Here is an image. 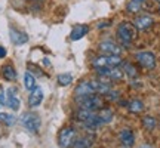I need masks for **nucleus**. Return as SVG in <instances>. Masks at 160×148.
Segmentation results:
<instances>
[{"instance_id": "39448f33", "label": "nucleus", "mask_w": 160, "mask_h": 148, "mask_svg": "<svg viewBox=\"0 0 160 148\" xmlns=\"http://www.w3.org/2000/svg\"><path fill=\"white\" fill-rule=\"evenodd\" d=\"M123 62L120 55H104V57H99L93 61V65L97 68H104V67H117Z\"/></svg>"}, {"instance_id": "a211bd4d", "label": "nucleus", "mask_w": 160, "mask_h": 148, "mask_svg": "<svg viewBox=\"0 0 160 148\" xmlns=\"http://www.w3.org/2000/svg\"><path fill=\"white\" fill-rule=\"evenodd\" d=\"M98 117H99V120L104 123H110L111 120H113V117H114V114H113V111L108 108H102L99 113H98Z\"/></svg>"}, {"instance_id": "2f4dec72", "label": "nucleus", "mask_w": 160, "mask_h": 148, "mask_svg": "<svg viewBox=\"0 0 160 148\" xmlns=\"http://www.w3.org/2000/svg\"><path fill=\"white\" fill-rule=\"evenodd\" d=\"M156 2H159V3H160V0H156Z\"/></svg>"}, {"instance_id": "f03ea898", "label": "nucleus", "mask_w": 160, "mask_h": 148, "mask_svg": "<svg viewBox=\"0 0 160 148\" xmlns=\"http://www.w3.org/2000/svg\"><path fill=\"white\" fill-rule=\"evenodd\" d=\"M77 102H79L80 108L89 110V111H95V110L102 107V98L95 95V93H91V95L79 96L77 98Z\"/></svg>"}, {"instance_id": "20e7f679", "label": "nucleus", "mask_w": 160, "mask_h": 148, "mask_svg": "<svg viewBox=\"0 0 160 148\" xmlns=\"http://www.w3.org/2000/svg\"><path fill=\"white\" fill-rule=\"evenodd\" d=\"M21 123L31 133H37L40 129V125H42L39 114L36 113H24L22 117H21Z\"/></svg>"}, {"instance_id": "7c9ffc66", "label": "nucleus", "mask_w": 160, "mask_h": 148, "mask_svg": "<svg viewBox=\"0 0 160 148\" xmlns=\"http://www.w3.org/2000/svg\"><path fill=\"white\" fill-rule=\"evenodd\" d=\"M142 148H151V147H150V145H144Z\"/></svg>"}, {"instance_id": "9d476101", "label": "nucleus", "mask_w": 160, "mask_h": 148, "mask_svg": "<svg viewBox=\"0 0 160 148\" xmlns=\"http://www.w3.org/2000/svg\"><path fill=\"white\" fill-rule=\"evenodd\" d=\"M6 104H8V107H11L13 111H18V110H19L21 101H19V98L17 96V89H15V87H9V89H8V99H6Z\"/></svg>"}, {"instance_id": "b1692460", "label": "nucleus", "mask_w": 160, "mask_h": 148, "mask_svg": "<svg viewBox=\"0 0 160 148\" xmlns=\"http://www.w3.org/2000/svg\"><path fill=\"white\" fill-rule=\"evenodd\" d=\"M95 113V111H89V110H80L79 113L76 114V119L79 120V121H82V123H83V121H86V120L89 119V117H91L92 114Z\"/></svg>"}, {"instance_id": "6ab92c4d", "label": "nucleus", "mask_w": 160, "mask_h": 148, "mask_svg": "<svg viewBox=\"0 0 160 148\" xmlns=\"http://www.w3.org/2000/svg\"><path fill=\"white\" fill-rule=\"evenodd\" d=\"M24 86H25L27 91H33L36 87V77L31 73L24 74Z\"/></svg>"}, {"instance_id": "423d86ee", "label": "nucleus", "mask_w": 160, "mask_h": 148, "mask_svg": "<svg viewBox=\"0 0 160 148\" xmlns=\"http://www.w3.org/2000/svg\"><path fill=\"white\" fill-rule=\"evenodd\" d=\"M76 139V131L73 127H64L58 135V144L61 148H68L73 145Z\"/></svg>"}, {"instance_id": "6e6552de", "label": "nucleus", "mask_w": 160, "mask_h": 148, "mask_svg": "<svg viewBox=\"0 0 160 148\" xmlns=\"http://www.w3.org/2000/svg\"><path fill=\"white\" fill-rule=\"evenodd\" d=\"M99 51L104 55H120L122 53V47L117 46L114 42H102L99 45Z\"/></svg>"}, {"instance_id": "f8f14e48", "label": "nucleus", "mask_w": 160, "mask_h": 148, "mask_svg": "<svg viewBox=\"0 0 160 148\" xmlns=\"http://www.w3.org/2000/svg\"><path fill=\"white\" fill-rule=\"evenodd\" d=\"M120 141H122V144H123L126 148L133 147V144H135V135H133V132H132L131 129H128V127L123 129L122 133H120Z\"/></svg>"}, {"instance_id": "4be33fe9", "label": "nucleus", "mask_w": 160, "mask_h": 148, "mask_svg": "<svg viewBox=\"0 0 160 148\" xmlns=\"http://www.w3.org/2000/svg\"><path fill=\"white\" fill-rule=\"evenodd\" d=\"M141 6H142V2H139V0H131L128 3V11L132 12V13H137V12L141 11Z\"/></svg>"}, {"instance_id": "cd10ccee", "label": "nucleus", "mask_w": 160, "mask_h": 148, "mask_svg": "<svg viewBox=\"0 0 160 148\" xmlns=\"http://www.w3.org/2000/svg\"><path fill=\"white\" fill-rule=\"evenodd\" d=\"M105 95H108V96H110V99H111V101H113V99H119V92H113V91H111V89H110V91L107 92Z\"/></svg>"}, {"instance_id": "9b49d317", "label": "nucleus", "mask_w": 160, "mask_h": 148, "mask_svg": "<svg viewBox=\"0 0 160 148\" xmlns=\"http://www.w3.org/2000/svg\"><path fill=\"white\" fill-rule=\"evenodd\" d=\"M42 101H43V89L36 86L28 96V105L34 108V107H39L40 104H42Z\"/></svg>"}, {"instance_id": "f257e3e1", "label": "nucleus", "mask_w": 160, "mask_h": 148, "mask_svg": "<svg viewBox=\"0 0 160 148\" xmlns=\"http://www.w3.org/2000/svg\"><path fill=\"white\" fill-rule=\"evenodd\" d=\"M137 27L131 22H122L117 27V37H119L120 43L123 46H131V43L133 42V39L137 37Z\"/></svg>"}, {"instance_id": "ddd939ff", "label": "nucleus", "mask_w": 160, "mask_h": 148, "mask_svg": "<svg viewBox=\"0 0 160 148\" xmlns=\"http://www.w3.org/2000/svg\"><path fill=\"white\" fill-rule=\"evenodd\" d=\"M137 30H148L151 25H153V18L148 17V15H142V17H138L135 19V24H133Z\"/></svg>"}, {"instance_id": "bb28decb", "label": "nucleus", "mask_w": 160, "mask_h": 148, "mask_svg": "<svg viewBox=\"0 0 160 148\" xmlns=\"http://www.w3.org/2000/svg\"><path fill=\"white\" fill-rule=\"evenodd\" d=\"M0 121H3L5 125L12 126L15 123V117L12 114H6V113H0Z\"/></svg>"}, {"instance_id": "0eeeda50", "label": "nucleus", "mask_w": 160, "mask_h": 148, "mask_svg": "<svg viewBox=\"0 0 160 148\" xmlns=\"http://www.w3.org/2000/svg\"><path fill=\"white\" fill-rule=\"evenodd\" d=\"M137 61L147 70H153L156 67V57L151 52H138Z\"/></svg>"}, {"instance_id": "72a5a7b5", "label": "nucleus", "mask_w": 160, "mask_h": 148, "mask_svg": "<svg viewBox=\"0 0 160 148\" xmlns=\"http://www.w3.org/2000/svg\"><path fill=\"white\" fill-rule=\"evenodd\" d=\"M0 107H2V105H0Z\"/></svg>"}, {"instance_id": "a878e982", "label": "nucleus", "mask_w": 160, "mask_h": 148, "mask_svg": "<svg viewBox=\"0 0 160 148\" xmlns=\"http://www.w3.org/2000/svg\"><path fill=\"white\" fill-rule=\"evenodd\" d=\"M125 73H126V76L128 77H131V79H135L138 76V70L132 65V64H129V62H126L125 64Z\"/></svg>"}, {"instance_id": "393cba45", "label": "nucleus", "mask_w": 160, "mask_h": 148, "mask_svg": "<svg viewBox=\"0 0 160 148\" xmlns=\"http://www.w3.org/2000/svg\"><path fill=\"white\" fill-rule=\"evenodd\" d=\"M92 142L88 139V138H82V139H77L76 142H73V148H91Z\"/></svg>"}, {"instance_id": "c85d7f7f", "label": "nucleus", "mask_w": 160, "mask_h": 148, "mask_svg": "<svg viewBox=\"0 0 160 148\" xmlns=\"http://www.w3.org/2000/svg\"><path fill=\"white\" fill-rule=\"evenodd\" d=\"M6 104V98H5V93L2 92V89H0V105H5Z\"/></svg>"}, {"instance_id": "412c9836", "label": "nucleus", "mask_w": 160, "mask_h": 148, "mask_svg": "<svg viewBox=\"0 0 160 148\" xmlns=\"http://www.w3.org/2000/svg\"><path fill=\"white\" fill-rule=\"evenodd\" d=\"M128 108H129V111H131V113L138 114V113H141V111L144 110V104H142V101L133 99V101H131V102H129Z\"/></svg>"}, {"instance_id": "dca6fc26", "label": "nucleus", "mask_w": 160, "mask_h": 148, "mask_svg": "<svg viewBox=\"0 0 160 148\" xmlns=\"http://www.w3.org/2000/svg\"><path fill=\"white\" fill-rule=\"evenodd\" d=\"M91 93H95V92L92 91L89 80H88V81H82V83L76 87V98L85 96V95H91Z\"/></svg>"}, {"instance_id": "aec40b11", "label": "nucleus", "mask_w": 160, "mask_h": 148, "mask_svg": "<svg viewBox=\"0 0 160 148\" xmlns=\"http://www.w3.org/2000/svg\"><path fill=\"white\" fill-rule=\"evenodd\" d=\"M142 126L147 131H153L157 126V120L154 117H151V116H145V117H142Z\"/></svg>"}, {"instance_id": "1a4fd4ad", "label": "nucleus", "mask_w": 160, "mask_h": 148, "mask_svg": "<svg viewBox=\"0 0 160 148\" xmlns=\"http://www.w3.org/2000/svg\"><path fill=\"white\" fill-rule=\"evenodd\" d=\"M9 36H11V42L17 46H21L28 42V36L25 34L24 31H19V30H17V28L9 30Z\"/></svg>"}, {"instance_id": "473e14b6", "label": "nucleus", "mask_w": 160, "mask_h": 148, "mask_svg": "<svg viewBox=\"0 0 160 148\" xmlns=\"http://www.w3.org/2000/svg\"><path fill=\"white\" fill-rule=\"evenodd\" d=\"M139 2H144V0H139Z\"/></svg>"}, {"instance_id": "7ed1b4c3", "label": "nucleus", "mask_w": 160, "mask_h": 148, "mask_svg": "<svg viewBox=\"0 0 160 148\" xmlns=\"http://www.w3.org/2000/svg\"><path fill=\"white\" fill-rule=\"evenodd\" d=\"M98 74L99 77L107 81V83H111V81H119V80L123 79L125 73L122 71L117 67H104V68H98Z\"/></svg>"}, {"instance_id": "c756f323", "label": "nucleus", "mask_w": 160, "mask_h": 148, "mask_svg": "<svg viewBox=\"0 0 160 148\" xmlns=\"http://www.w3.org/2000/svg\"><path fill=\"white\" fill-rule=\"evenodd\" d=\"M5 57H6V49L3 47V46H0V59L5 58Z\"/></svg>"}, {"instance_id": "5701e85b", "label": "nucleus", "mask_w": 160, "mask_h": 148, "mask_svg": "<svg viewBox=\"0 0 160 148\" xmlns=\"http://www.w3.org/2000/svg\"><path fill=\"white\" fill-rule=\"evenodd\" d=\"M71 81H73V76L71 74H59L58 76V83L61 86H68L71 85Z\"/></svg>"}, {"instance_id": "2eb2a0df", "label": "nucleus", "mask_w": 160, "mask_h": 148, "mask_svg": "<svg viewBox=\"0 0 160 148\" xmlns=\"http://www.w3.org/2000/svg\"><path fill=\"white\" fill-rule=\"evenodd\" d=\"M101 125H102V121L99 120L98 114H95V113L92 114L86 121H83V126H85V129H88V131H97Z\"/></svg>"}, {"instance_id": "f3484780", "label": "nucleus", "mask_w": 160, "mask_h": 148, "mask_svg": "<svg viewBox=\"0 0 160 148\" xmlns=\"http://www.w3.org/2000/svg\"><path fill=\"white\" fill-rule=\"evenodd\" d=\"M2 76H3V79H6L8 81H13V80L17 79V71L13 70L12 65H5V67L2 68Z\"/></svg>"}, {"instance_id": "4468645a", "label": "nucleus", "mask_w": 160, "mask_h": 148, "mask_svg": "<svg viewBox=\"0 0 160 148\" xmlns=\"http://www.w3.org/2000/svg\"><path fill=\"white\" fill-rule=\"evenodd\" d=\"M88 31H89V27H88V25H83V24L76 25L74 28L71 30V33H70V39L79 40V39H82V37H85V36L88 34Z\"/></svg>"}]
</instances>
